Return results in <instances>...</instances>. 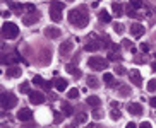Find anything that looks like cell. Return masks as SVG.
Wrapping results in <instances>:
<instances>
[{"mask_svg":"<svg viewBox=\"0 0 156 128\" xmlns=\"http://www.w3.org/2000/svg\"><path fill=\"white\" fill-rule=\"evenodd\" d=\"M88 9L82 5V7H79V9H74V10H70L69 12V22L72 24V26H76V27H84L86 24H88V14H84Z\"/></svg>","mask_w":156,"mask_h":128,"instance_id":"6da1fadb","label":"cell"},{"mask_svg":"<svg viewBox=\"0 0 156 128\" xmlns=\"http://www.w3.org/2000/svg\"><path fill=\"white\" fill-rule=\"evenodd\" d=\"M17 34H19V27L14 22H5L2 26V36L5 39H14V38H17Z\"/></svg>","mask_w":156,"mask_h":128,"instance_id":"7a4b0ae2","label":"cell"},{"mask_svg":"<svg viewBox=\"0 0 156 128\" xmlns=\"http://www.w3.org/2000/svg\"><path fill=\"white\" fill-rule=\"evenodd\" d=\"M88 67L93 68V70H96V72H99V70H103V68L108 67V62L103 60L101 56H91V58L88 60Z\"/></svg>","mask_w":156,"mask_h":128,"instance_id":"3957f363","label":"cell"},{"mask_svg":"<svg viewBox=\"0 0 156 128\" xmlns=\"http://www.w3.org/2000/svg\"><path fill=\"white\" fill-rule=\"evenodd\" d=\"M16 104H17V99H16L14 94H10V92H3L2 94V110H10Z\"/></svg>","mask_w":156,"mask_h":128,"instance_id":"277c9868","label":"cell"},{"mask_svg":"<svg viewBox=\"0 0 156 128\" xmlns=\"http://www.w3.org/2000/svg\"><path fill=\"white\" fill-rule=\"evenodd\" d=\"M45 99H46V97L43 96V92H38V91L29 92V103H31V104H43Z\"/></svg>","mask_w":156,"mask_h":128,"instance_id":"5b68a950","label":"cell"},{"mask_svg":"<svg viewBox=\"0 0 156 128\" xmlns=\"http://www.w3.org/2000/svg\"><path fill=\"white\" fill-rule=\"evenodd\" d=\"M72 48H74V43H72V41H64V43L60 44L59 51H60L62 56H65V55H69V53L72 51Z\"/></svg>","mask_w":156,"mask_h":128,"instance_id":"8992f818","label":"cell"},{"mask_svg":"<svg viewBox=\"0 0 156 128\" xmlns=\"http://www.w3.org/2000/svg\"><path fill=\"white\" fill-rule=\"evenodd\" d=\"M130 82L136 86V87H141L142 86V79H141V73H139V70H130Z\"/></svg>","mask_w":156,"mask_h":128,"instance_id":"52a82bcc","label":"cell"},{"mask_svg":"<svg viewBox=\"0 0 156 128\" xmlns=\"http://www.w3.org/2000/svg\"><path fill=\"white\" fill-rule=\"evenodd\" d=\"M127 110H129V113H130L132 116H141V114H142V106H141L139 103H130Z\"/></svg>","mask_w":156,"mask_h":128,"instance_id":"ba28073f","label":"cell"},{"mask_svg":"<svg viewBox=\"0 0 156 128\" xmlns=\"http://www.w3.org/2000/svg\"><path fill=\"white\" fill-rule=\"evenodd\" d=\"M142 33H144V26H142V24H139V22H136V24H130V34H132V36L139 38Z\"/></svg>","mask_w":156,"mask_h":128,"instance_id":"9c48e42d","label":"cell"},{"mask_svg":"<svg viewBox=\"0 0 156 128\" xmlns=\"http://www.w3.org/2000/svg\"><path fill=\"white\" fill-rule=\"evenodd\" d=\"M17 118H19L21 121H29L33 118V113H31V110H19Z\"/></svg>","mask_w":156,"mask_h":128,"instance_id":"30bf717a","label":"cell"},{"mask_svg":"<svg viewBox=\"0 0 156 128\" xmlns=\"http://www.w3.org/2000/svg\"><path fill=\"white\" fill-rule=\"evenodd\" d=\"M45 36H48L50 39H57L60 36V29H57V27H46L45 29Z\"/></svg>","mask_w":156,"mask_h":128,"instance_id":"8fae6325","label":"cell"},{"mask_svg":"<svg viewBox=\"0 0 156 128\" xmlns=\"http://www.w3.org/2000/svg\"><path fill=\"white\" fill-rule=\"evenodd\" d=\"M5 73H7V77H19L21 73H22V70H21V67H16V65H14V67H9Z\"/></svg>","mask_w":156,"mask_h":128,"instance_id":"7c38bea8","label":"cell"},{"mask_svg":"<svg viewBox=\"0 0 156 128\" xmlns=\"http://www.w3.org/2000/svg\"><path fill=\"white\" fill-rule=\"evenodd\" d=\"M99 48H101V43H98V41H89V43L84 46L86 51H98Z\"/></svg>","mask_w":156,"mask_h":128,"instance_id":"4fadbf2b","label":"cell"},{"mask_svg":"<svg viewBox=\"0 0 156 128\" xmlns=\"http://www.w3.org/2000/svg\"><path fill=\"white\" fill-rule=\"evenodd\" d=\"M86 103H88L89 106H93V108H98V106L101 104V99H99L98 96H88V99H86Z\"/></svg>","mask_w":156,"mask_h":128,"instance_id":"5bb4252c","label":"cell"},{"mask_svg":"<svg viewBox=\"0 0 156 128\" xmlns=\"http://www.w3.org/2000/svg\"><path fill=\"white\" fill-rule=\"evenodd\" d=\"M50 17L53 22H60L62 21V10H57V9H50Z\"/></svg>","mask_w":156,"mask_h":128,"instance_id":"9a60e30c","label":"cell"},{"mask_svg":"<svg viewBox=\"0 0 156 128\" xmlns=\"http://www.w3.org/2000/svg\"><path fill=\"white\" fill-rule=\"evenodd\" d=\"M53 82H55V87H57V91H60V92L65 91V89H67V86H69L65 79H57V80H53Z\"/></svg>","mask_w":156,"mask_h":128,"instance_id":"2e32d148","label":"cell"},{"mask_svg":"<svg viewBox=\"0 0 156 128\" xmlns=\"http://www.w3.org/2000/svg\"><path fill=\"white\" fill-rule=\"evenodd\" d=\"M65 70L70 73V75H74L76 79H79V77H81V72L77 70V67H74V63H69V65L65 67Z\"/></svg>","mask_w":156,"mask_h":128,"instance_id":"e0dca14e","label":"cell"},{"mask_svg":"<svg viewBox=\"0 0 156 128\" xmlns=\"http://www.w3.org/2000/svg\"><path fill=\"white\" fill-rule=\"evenodd\" d=\"M88 87H91V89H98L99 87V80H98L95 75H89L88 77Z\"/></svg>","mask_w":156,"mask_h":128,"instance_id":"ac0fdd59","label":"cell"},{"mask_svg":"<svg viewBox=\"0 0 156 128\" xmlns=\"http://www.w3.org/2000/svg\"><path fill=\"white\" fill-rule=\"evenodd\" d=\"M35 14H36V12H35ZM35 14H31V16H26V17L22 19V21H24V24H26V26H29V24H35V22H38V16H35Z\"/></svg>","mask_w":156,"mask_h":128,"instance_id":"d6986e66","label":"cell"},{"mask_svg":"<svg viewBox=\"0 0 156 128\" xmlns=\"http://www.w3.org/2000/svg\"><path fill=\"white\" fill-rule=\"evenodd\" d=\"M112 10H113V14H115L117 17L124 16V14H122V10H124V9H122V5H120V3H112Z\"/></svg>","mask_w":156,"mask_h":128,"instance_id":"ffe728a7","label":"cell"},{"mask_svg":"<svg viewBox=\"0 0 156 128\" xmlns=\"http://www.w3.org/2000/svg\"><path fill=\"white\" fill-rule=\"evenodd\" d=\"M127 16H129V17H132V19H142V16L136 12V9H130V5L127 7Z\"/></svg>","mask_w":156,"mask_h":128,"instance_id":"44dd1931","label":"cell"},{"mask_svg":"<svg viewBox=\"0 0 156 128\" xmlns=\"http://www.w3.org/2000/svg\"><path fill=\"white\" fill-rule=\"evenodd\" d=\"M103 82L112 87V86H113V75H112V73H103Z\"/></svg>","mask_w":156,"mask_h":128,"instance_id":"7402d4cb","label":"cell"},{"mask_svg":"<svg viewBox=\"0 0 156 128\" xmlns=\"http://www.w3.org/2000/svg\"><path fill=\"white\" fill-rule=\"evenodd\" d=\"M50 9H57V10H64V3L59 0H52L50 2Z\"/></svg>","mask_w":156,"mask_h":128,"instance_id":"603a6c76","label":"cell"},{"mask_svg":"<svg viewBox=\"0 0 156 128\" xmlns=\"http://www.w3.org/2000/svg\"><path fill=\"white\" fill-rule=\"evenodd\" d=\"M98 17H99V21H101V22H110V21H112L110 14H108V12H105V10H101Z\"/></svg>","mask_w":156,"mask_h":128,"instance_id":"cb8c5ba5","label":"cell"},{"mask_svg":"<svg viewBox=\"0 0 156 128\" xmlns=\"http://www.w3.org/2000/svg\"><path fill=\"white\" fill-rule=\"evenodd\" d=\"M146 89H148V92H156V79H151V80L148 82Z\"/></svg>","mask_w":156,"mask_h":128,"instance_id":"d4e9b609","label":"cell"},{"mask_svg":"<svg viewBox=\"0 0 156 128\" xmlns=\"http://www.w3.org/2000/svg\"><path fill=\"white\" fill-rule=\"evenodd\" d=\"M113 31H115L117 34H124L125 26H124V24H120V22H117V24H113Z\"/></svg>","mask_w":156,"mask_h":128,"instance_id":"484cf974","label":"cell"},{"mask_svg":"<svg viewBox=\"0 0 156 128\" xmlns=\"http://www.w3.org/2000/svg\"><path fill=\"white\" fill-rule=\"evenodd\" d=\"M118 94H120V96H124V97L130 96V87H127V86H122V87L118 89Z\"/></svg>","mask_w":156,"mask_h":128,"instance_id":"4316f807","label":"cell"},{"mask_svg":"<svg viewBox=\"0 0 156 128\" xmlns=\"http://www.w3.org/2000/svg\"><path fill=\"white\" fill-rule=\"evenodd\" d=\"M62 108H64V114H65V116H70V114H72V106H70V104L64 103V104H62Z\"/></svg>","mask_w":156,"mask_h":128,"instance_id":"83f0119b","label":"cell"},{"mask_svg":"<svg viewBox=\"0 0 156 128\" xmlns=\"http://www.w3.org/2000/svg\"><path fill=\"white\" fill-rule=\"evenodd\" d=\"M19 91L24 92V94H29V92H31V89H29V82H24V84H21V86H19Z\"/></svg>","mask_w":156,"mask_h":128,"instance_id":"f1b7e54d","label":"cell"},{"mask_svg":"<svg viewBox=\"0 0 156 128\" xmlns=\"http://www.w3.org/2000/svg\"><path fill=\"white\" fill-rule=\"evenodd\" d=\"M67 96H69V99H77V97H79V91H77V89H70Z\"/></svg>","mask_w":156,"mask_h":128,"instance_id":"f546056e","label":"cell"},{"mask_svg":"<svg viewBox=\"0 0 156 128\" xmlns=\"http://www.w3.org/2000/svg\"><path fill=\"white\" fill-rule=\"evenodd\" d=\"M86 120H88V116H86L84 113H81V114H77V116H76V123H84Z\"/></svg>","mask_w":156,"mask_h":128,"instance_id":"4dcf8cb0","label":"cell"},{"mask_svg":"<svg viewBox=\"0 0 156 128\" xmlns=\"http://www.w3.org/2000/svg\"><path fill=\"white\" fill-rule=\"evenodd\" d=\"M115 73L117 75H125V68L122 65H118V67H115Z\"/></svg>","mask_w":156,"mask_h":128,"instance_id":"1f68e13d","label":"cell"},{"mask_svg":"<svg viewBox=\"0 0 156 128\" xmlns=\"http://www.w3.org/2000/svg\"><path fill=\"white\" fill-rule=\"evenodd\" d=\"M130 3H132L134 9H141V7H142V2H141V0H130Z\"/></svg>","mask_w":156,"mask_h":128,"instance_id":"d6a6232c","label":"cell"},{"mask_svg":"<svg viewBox=\"0 0 156 128\" xmlns=\"http://www.w3.org/2000/svg\"><path fill=\"white\" fill-rule=\"evenodd\" d=\"M124 48H127V50H132L134 46H132V41H129V39H124Z\"/></svg>","mask_w":156,"mask_h":128,"instance_id":"836d02e7","label":"cell"},{"mask_svg":"<svg viewBox=\"0 0 156 128\" xmlns=\"http://www.w3.org/2000/svg\"><path fill=\"white\" fill-rule=\"evenodd\" d=\"M43 86H45V89L48 91V89H52V87L55 86V82H53V80H48V82H43Z\"/></svg>","mask_w":156,"mask_h":128,"instance_id":"e575fe53","label":"cell"},{"mask_svg":"<svg viewBox=\"0 0 156 128\" xmlns=\"http://www.w3.org/2000/svg\"><path fill=\"white\" fill-rule=\"evenodd\" d=\"M33 82H35L36 86H41V84H43V79H41L39 75H35V77H33Z\"/></svg>","mask_w":156,"mask_h":128,"instance_id":"d590c367","label":"cell"},{"mask_svg":"<svg viewBox=\"0 0 156 128\" xmlns=\"http://www.w3.org/2000/svg\"><path fill=\"white\" fill-rule=\"evenodd\" d=\"M110 116H112V120H118L120 118V111H112Z\"/></svg>","mask_w":156,"mask_h":128,"instance_id":"8d00e7d4","label":"cell"},{"mask_svg":"<svg viewBox=\"0 0 156 128\" xmlns=\"http://www.w3.org/2000/svg\"><path fill=\"white\" fill-rule=\"evenodd\" d=\"M141 50H142L144 53H146V51H149V44H144V43H142V44H141Z\"/></svg>","mask_w":156,"mask_h":128,"instance_id":"74e56055","label":"cell"},{"mask_svg":"<svg viewBox=\"0 0 156 128\" xmlns=\"http://www.w3.org/2000/svg\"><path fill=\"white\" fill-rule=\"evenodd\" d=\"M62 121V114L60 113H55V123H60Z\"/></svg>","mask_w":156,"mask_h":128,"instance_id":"f35d334b","label":"cell"},{"mask_svg":"<svg viewBox=\"0 0 156 128\" xmlns=\"http://www.w3.org/2000/svg\"><path fill=\"white\" fill-rule=\"evenodd\" d=\"M10 14H12L10 10H3V12H2V17H3V19H7L9 16H10Z\"/></svg>","mask_w":156,"mask_h":128,"instance_id":"ab89813d","label":"cell"},{"mask_svg":"<svg viewBox=\"0 0 156 128\" xmlns=\"http://www.w3.org/2000/svg\"><path fill=\"white\" fill-rule=\"evenodd\" d=\"M139 128H153V127H151V123L144 121V123H141V127H139Z\"/></svg>","mask_w":156,"mask_h":128,"instance_id":"60d3db41","label":"cell"},{"mask_svg":"<svg viewBox=\"0 0 156 128\" xmlns=\"http://www.w3.org/2000/svg\"><path fill=\"white\" fill-rule=\"evenodd\" d=\"M110 48H112L113 51H118V50H120V46H118V44H115V43H112V44H110Z\"/></svg>","mask_w":156,"mask_h":128,"instance_id":"b9f144b4","label":"cell"},{"mask_svg":"<svg viewBox=\"0 0 156 128\" xmlns=\"http://www.w3.org/2000/svg\"><path fill=\"white\" fill-rule=\"evenodd\" d=\"M118 58V55H115V53H110V55H108V60H117Z\"/></svg>","mask_w":156,"mask_h":128,"instance_id":"7bdbcfd3","label":"cell"},{"mask_svg":"<svg viewBox=\"0 0 156 128\" xmlns=\"http://www.w3.org/2000/svg\"><path fill=\"white\" fill-rule=\"evenodd\" d=\"M93 116H95V118H101V113H99V111H93Z\"/></svg>","mask_w":156,"mask_h":128,"instance_id":"ee69618b","label":"cell"},{"mask_svg":"<svg viewBox=\"0 0 156 128\" xmlns=\"http://www.w3.org/2000/svg\"><path fill=\"white\" fill-rule=\"evenodd\" d=\"M125 128H137V125L136 123H127V127Z\"/></svg>","mask_w":156,"mask_h":128,"instance_id":"f6af8a7d","label":"cell"},{"mask_svg":"<svg viewBox=\"0 0 156 128\" xmlns=\"http://www.w3.org/2000/svg\"><path fill=\"white\" fill-rule=\"evenodd\" d=\"M151 70H153V72H156V62H153V63H151Z\"/></svg>","mask_w":156,"mask_h":128,"instance_id":"bcb514c9","label":"cell"},{"mask_svg":"<svg viewBox=\"0 0 156 128\" xmlns=\"http://www.w3.org/2000/svg\"><path fill=\"white\" fill-rule=\"evenodd\" d=\"M151 106H153V108H156V97H153V99H151Z\"/></svg>","mask_w":156,"mask_h":128,"instance_id":"7dc6e473","label":"cell"},{"mask_svg":"<svg viewBox=\"0 0 156 128\" xmlns=\"http://www.w3.org/2000/svg\"><path fill=\"white\" fill-rule=\"evenodd\" d=\"M112 108H118V103H117V101H112Z\"/></svg>","mask_w":156,"mask_h":128,"instance_id":"c3c4849f","label":"cell"},{"mask_svg":"<svg viewBox=\"0 0 156 128\" xmlns=\"http://www.w3.org/2000/svg\"><path fill=\"white\" fill-rule=\"evenodd\" d=\"M65 128H77V125H69V127H65Z\"/></svg>","mask_w":156,"mask_h":128,"instance_id":"681fc988","label":"cell"},{"mask_svg":"<svg viewBox=\"0 0 156 128\" xmlns=\"http://www.w3.org/2000/svg\"><path fill=\"white\" fill-rule=\"evenodd\" d=\"M67 2H74V0H67Z\"/></svg>","mask_w":156,"mask_h":128,"instance_id":"f907efd6","label":"cell"},{"mask_svg":"<svg viewBox=\"0 0 156 128\" xmlns=\"http://www.w3.org/2000/svg\"><path fill=\"white\" fill-rule=\"evenodd\" d=\"M155 58H156V53H155Z\"/></svg>","mask_w":156,"mask_h":128,"instance_id":"816d5d0a","label":"cell"}]
</instances>
